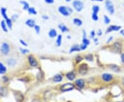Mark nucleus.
Segmentation results:
<instances>
[{"mask_svg":"<svg viewBox=\"0 0 124 102\" xmlns=\"http://www.w3.org/2000/svg\"><path fill=\"white\" fill-rule=\"evenodd\" d=\"M58 10L59 12L62 15L65 16H68L71 14V12H73L72 9H70L68 7H66V6H59L58 8Z\"/></svg>","mask_w":124,"mask_h":102,"instance_id":"1","label":"nucleus"},{"mask_svg":"<svg viewBox=\"0 0 124 102\" xmlns=\"http://www.w3.org/2000/svg\"><path fill=\"white\" fill-rule=\"evenodd\" d=\"M10 51V48L9 44L6 42L3 43L1 46V52L4 55H7L9 54Z\"/></svg>","mask_w":124,"mask_h":102,"instance_id":"2","label":"nucleus"},{"mask_svg":"<svg viewBox=\"0 0 124 102\" xmlns=\"http://www.w3.org/2000/svg\"><path fill=\"white\" fill-rule=\"evenodd\" d=\"M105 5H106V8L108 11V12L110 15H113L115 13V7L112 2L110 0H106Z\"/></svg>","mask_w":124,"mask_h":102,"instance_id":"3","label":"nucleus"},{"mask_svg":"<svg viewBox=\"0 0 124 102\" xmlns=\"http://www.w3.org/2000/svg\"><path fill=\"white\" fill-rule=\"evenodd\" d=\"M73 8L77 12H81L83 8V4L80 0H74L73 3Z\"/></svg>","mask_w":124,"mask_h":102,"instance_id":"4","label":"nucleus"},{"mask_svg":"<svg viewBox=\"0 0 124 102\" xmlns=\"http://www.w3.org/2000/svg\"><path fill=\"white\" fill-rule=\"evenodd\" d=\"M74 88V86L73 84L70 83H68L64 84L61 87V90L62 92H68L70 90H73Z\"/></svg>","mask_w":124,"mask_h":102,"instance_id":"5","label":"nucleus"},{"mask_svg":"<svg viewBox=\"0 0 124 102\" xmlns=\"http://www.w3.org/2000/svg\"><path fill=\"white\" fill-rule=\"evenodd\" d=\"M112 50L115 53H120L121 51V45L119 42H115L112 46H111Z\"/></svg>","mask_w":124,"mask_h":102,"instance_id":"6","label":"nucleus"},{"mask_svg":"<svg viewBox=\"0 0 124 102\" xmlns=\"http://www.w3.org/2000/svg\"><path fill=\"white\" fill-rule=\"evenodd\" d=\"M121 27L119 26V25H110L107 27V29L106 31V33H110L112 31H119V30H121Z\"/></svg>","mask_w":124,"mask_h":102,"instance_id":"7","label":"nucleus"},{"mask_svg":"<svg viewBox=\"0 0 124 102\" xmlns=\"http://www.w3.org/2000/svg\"><path fill=\"white\" fill-rule=\"evenodd\" d=\"M28 62L29 64L31 67H37L38 63H37V60H36V58L32 55H30L28 58Z\"/></svg>","mask_w":124,"mask_h":102,"instance_id":"8","label":"nucleus"},{"mask_svg":"<svg viewBox=\"0 0 124 102\" xmlns=\"http://www.w3.org/2000/svg\"><path fill=\"white\" fill-rule=\"evenodd\" d=\"M101 78L104 82H109L112 81V79H113V76L111 74H109V73H103L101 76Z\"/></svg>","mask_w":124,"mask_h":102,"instance_id":"9","label":"nucleus"},{"mask_svg":"<svg viewBox=\"0 0 124 102\" xmlns=\"http://www.w3.org/2000/svg\"><path fill=\"white\" fill-rule=\"evenodd\" d=\"M88 71V65L86 64H82L79 67V72L81 74H86Z\"/></svg>","mask_w":124,"mask_h":102,"instance_id":"10","label":"nucleus"},{"mask_svg":"<svg viewBox=\"0 0 124 102\" xmlns=\"http://www.w3.org/2000/svg\"><path fill=\"white\" fill-rule=\"evenodd\" d=\"M75 84L77 86L79 87V88H83L85 86V82L84 80L82 79H77L76 82H75Z\"/></svg>","mask_w":124,"mask_h":102,"instance_id":"11","label":"nucleus"},{"mask_svg":"<svg viewBox=\"0 0 124 102\" xmlns=\"http://www.w3.org/2000/svg\"><path fill=\"white\" fill-rule=\"evenodd\" d=\"M0 12H1V15L2 16V17L4 19V20H6V19H8V15H7V10H6V8H4V7L1 8V9H0Z\"/></svg>","mask_w":124,"mask_h":102,"instance_id":"12","label":"nucleus"},{"mask_svg":"<svg viewBox=\"0 0 124 102\" xmlns=\"http://www.w3.org/2000/svg\"><path fill=\"white\" fill-rule=\"evenodd\" d=\"M15 99H16L17 102H21L24 99V95L21 94V93H15Z\"/></svg>","mask_w":124,"mask_h":102,"instance_id":"13","label":"nucleus"},{"mask_svg":"<svg viewBox=\"0 0 124 102\" xmlns=\"http://www.w3.org/2000/svg\"><path fill=\"white\" fill-rule=\"evenodd\" d=\"M26 24L28 27H30L31 28H33L34 27V25H35V21H34V20H33L32 19H29L26 20Z\"/></svg>","mask_w":124,"mask_h":102,"instance_id":"14","label":"nucleus"},{"mask_svg":"<svg viewBox=\"0 0 124 102\" xmlns=\"http://www.w3.org/2000/svg\"><path fill=\"white\" fill-rule=\"evenodd\" d=\"M82 43L83 44H84V45H87V46L89 45L90 43V40L86 38V31H85V30H83V37Z\"/></svg>","mask_w":124,"mask_h":102,"instance_id":"15","label":"nucleus"},{"mask_svg":"<svg viewBox=\"0 0 124 102\" xmlns=\"http://www.w3.org/2000/svg\"><path fill=\"white\" fill-rule=\"evenodd\" d=\"M62 79H63L62 75H60V74H57V75H55L53 77L52 81H53L54 82H60L62 81Z\"/></svg>","mask_w":124,"mask_h":102,"instance_id":"16","label":"nucleus"},{"mask_svg":"<svg viewBox=\"0 0 124 102\" xmlns=\"http://www.w3.org/2000/svg\"><path fill=\"white\" fill-rule=\"evenodd\" d=\"M1 29H2V30L4 31V32H8V27H7V25L6 24V21H5V20H3V21H1Z\"/></svg>","mask_w":124,"mask_h":102,"instance_id":"17","label":"nucleus"},{"mask_svg":"<svg viewBox=\"0 0 124 102\" xmlns=\"http://www.w3.org/2000/svg\"><path fill=\"white\" fill-rule=\"evenodd\" d=\"M66 78H67V79H68L69 80L73 81L75 78V73H74L73 71L69 72V73H68L66 74Z\"/></svg>","mask_w":124,"mask_h":102,"instance_id":"18","label":"nucleus"},{"mask_svg":"<svg viewBox=\"0 0 124 102\" xmlns=\"http://www.w3.org/2000/svg\"><path fill=\"white\" fill-rule=\"evenodd\" d=\"M8 94V89L6 87H1L0 88V95L2 97H5Z\"/></svg>","mask_w":124,"mask_h":102,"instance_id":"19","label":"nucleus"},{"mask_svg":"<svg viewBox=\"0 0 124 102\" xmlns=\"http://www.w3.org/2000/svg\"><path fill=\"white\" fill-rule=\"evenodd\" d=\"M6 71H7V69L6 66L2 63H0V74L1 75L5 74L6 73Z\"/></svg>","mask_w":124,"mask_h":102,"instance_id":"20","label":"nucleus"},{"mask_svg":"<svg viewBox=\"0 0 124 102\" xmlns=\"http://www.w3.org/2000/svg\"><path fill=\"white\" fill-rule=\"evenodd\" d=\"M109 67H110V69H112V71H115V72H120L121 71L120 67L119 66L116 65V64H110L109 66Z\"/></svg>","mask_w":124,"mask_h":102,"instance_id":"21","label":"nucleus"},{"mask_svg":"<svg viewBox=\"0 0 124 102\" xmlns=\"http://www.w3.org/2000/svg\"><path fill=\"white\" fill-rule=\"evenodd\" d=\"M7 64H8L9 67H14V66H15L17 64V61L16 60H15V59H13V58H10V59H8V60H7Z\"/></svg>","mask_w":124,"mask_h":102,"instance_id":"22","label":"nucleus"},{"mask_svg":"<svg viewBox=\"0 0 124 102\" xmlns=\"http://www.w3.org/2000/svg\"><path fill=\"white\" fill-rule=\"evenodd\" d=\"M57 35V32L55 29H51L48 32V36L50 38H55Z\"/></svg>","mask_w":124,"mask_h":102,"instance_id":"23","label":"nucleus"},{"mask_svg":"<svg viewBox=\"0 0 124 102\" xmlns=\"http://www.w3.org/2000/svg\"><path fill=\"white\" fill-rule=\"evenodd\" d=\"M58 27H59V30L62 31L63 33H64V32H67V31H68V30H68V28L66 27L65 25H64V24H59Z\"/></svg>","mask_w":124,"mask_h":102,"instance_id":"24","label":"nucleus"},{"mask_svg":"<svg viewBox=\"0 0 124 102\" xmlns=\"http://www.w3.org/2000/svg\"><path fill=\"white\" fill-rule=\"evenodd\" d=\"M5 21H6V24L7 25V27H8V29L11 30L12 27H13V21H12V19H10V18H8L7 19L5 20Z\"/></svg>","mask_w":124,"mask_h":102,"instance_id":"25","label":"nucleus"},{"mask_svg":"<svg viewBox=\"0 0 124 102\" xmlns=\"http://www.w3.org/2000/svg\"><path fill=\"white\" fill-rule=\"evenodd\" d=\"M20 3L23 5V9L25 10H28V9L30 8V5L28 2H26L25 1H21Z\"/></svg>","mask_w":124,"mask_h":102,"instance_id":"26","label":"nucleus"},{"mask_svg":"<svg viewBox=\"0 0 124 102\" xmlns=\"http://www.w3.org/2000/svg\"><path fill=\"white\" fill-rule=\"evenodd\" d=\"M73 23H74V25H76L77 26H81L83 24L82 21L80 19H78V18H75L73 19Z\"/></svg>","mask_w":124,"mask_h":102,"instance_id":"27","label":"nucleus"},{"mask_svg":"<svg viewBox=\"0 0 124 102\" xmlns=\"http://www.w3.org/2000/svg\"><path fill=\"white\" fill-rule=\"evenodd\" d=\"M61 43H62V36L61 35H58L57 40H56V45L57 47L61 46Z\"/></svg>","mask_w":124,"mask_h":102,"instance_id":"28","label":"nucleus"},{"mask_svg":"<svg viewBox=\"0 0 124 102\" xmlns=\"http://www.w3.org/2000/svg\"><path fill=\"white\" fill-rule=\"evenodd\" d=\"M80 50H81L80 46H79V45H74L73 47H71V49L70 50V53H73V52H74V51H79Z\"/></svg>","mask_w":124,"mask_h":102,"instance_id":"29","label":"nucleus"},{"mask_svg":"<svg viewBox=\"0 0 124 102\" xmlns=\"http://www.w3.org/2000/svg\"><path fill=\"white\" fill-rule=\"evenodd\" d=\"M28 12L29 13V14H30V15H37V11H36V10H35V8H33V7H30V8L28 9Z\"/></svg>","mask_w":124,"mask_h":102,"instance_id":"30","label":"nucleus"},{"mask_svg":"<svg viewBox=\"0 0 124 102\" xmlns=\"http://www.w3.org/2000/svg\"><path fill=\"white\" fill-rule=\"evenodd\" d=\"M99 7L98 6H97V5H94V6H93V7H92V11H93V12L94 13H96V14H98V12H99Z\"/></svg>","mask_w":124,"mask_h":102,"instance_id":"31","label":"nucleus"},{"mask_svg":"<svg viewBox=\"0 0 124 102\" xmlns=\"http://www.w3.org/2000/svg\"><path fill=\"white\" fill-rule=\"evenodd\" d=\"M103 21H104V23L106 24H109L110 23V18L106 15L104 16V17H103Z\"/></svg>","mask_w":124,"mask_h":102,"instance_id":"32","label":"nucleus"},{"mask_svg":"<svg viewBox=\"0 0 124 102\" xmlns=\"http://www.w3.org/2000/svg\"><path fill=\"white\" fill-rule=\"evenodd\" d=\"M92 19L94 20V21H98V19H99V17H98V15H97V14H96V13H92Z\"/></svg>","mask_w":124,"mask_h":102,"instance_id":"33","label":"nucleus"},{"mask_svg":"<svg viewBox=\"0 0 124 102\" xmlns=\"http://www.w3.org/2000/svg\"><path fill=\"white\" fill-rule=\"evenodd\" d=\"M19 50H20V51H21V53L22 54H26L29 53V50H28V49H26L20 48Z\"/></svg>","mask_w":124,"mask_h":102,"instance_id":"34","label":"nucleus"},{"mask_svg":"<svg viewBox=\"0 0 124 102\" xmlns=\"http://www.w3.org/2000/svg\"><path fill=\"white\" fill-rule=\"evenodd\" d=\"M34 30H35V31H36V33H37V34H39L41 28H40V27H39V25H34Z\"/></svg>","mask_w":124,"mask_h":102,"instance_id":"35","label":"nucleus"},{"mask_svg":"<svg viewBox=\"0 0 124 102\" xmlns=\"http://www.w3.org/2000/svg\"><path fill=\"white\" fill-rule=\"evenodd\" d=\"M86 59L87 60H88V61H90V60L92 61V60H93V58H92V56L91 55H88L86 57Z\"/></svg>","mask_w":124,"mask_h":102,"instance_id":"36","label":"nucleus"},{"mask_svg":"<svg viewBox=\"0 0 124 102\" xmlns=\"http://www.w3.org/2000/svg\"><path fill=\"white\" fill-rule=\"evenodd\" d=\"M87 45H84V44H81V45H80V49H81V50H85V49H86V48H87Z\"/></svg>","mask_w":124,"mask_h":102,"instance_id":"37","label":"nucleus"},{"mask_svg":"<svg viewBox=\"0 0 124 102\" xmlns=\"http://www.w3.org/2000/svg\"><path fill=\"white\" fill-rule=\"evenodd\" d=\"M18 17H19L18 15H17V14L13 15L12 16V21H16V19Z\"/></svg>","mask_w":124,"mask_h":102,"instance_id":"38","label":"nucleus"},{"mask_svg":"<svg viewBox=\"0 0 124 102\" xmlns=\"http://www.w3.org/2000/svg\"><path fill=\"white\" fill-rule=\"evenodd\" d=\"M19 42H20V43H21L22 45H24V46H25V47H27V46H28V44H27V43H26L25 41H24L23 40L21 39L20 40H19Z\"/></svg>","mask_w":124,"mask_h":102,"instance_id":"39","label":"nucleus"},{"mask_svg":"<svg viewBox=\"0 0 124 102\" xmlns=\"http://www.w3.org/2000/svg\"><path fill=\"white\" fill-rule=\"evenodd\" d=\"M44 1H45V2H46L47 4H53L55 0H44Z\"/></svg>","mask_w":124,"mask_h":102,"instance_id":"40","label":"nucleus"},{"mask_svg":"<svg viewBox=\"0 0 124 102\" xmlns=\"http://www.w3.org/2000/svg\"><path fill=\"white\" fill-rule=\"evenodd\" d=\"M95 31H91V33H90V36H91V37L92 38H94V36H95Z\"/></svg>","mask_w":124,"mask_h":102,"instance_id":"41","label":"nucleus"},{"mask_svg":"<svg viewBox=\"0 0 124 102\" xmlns=\"http://www.w3.org/2000/svg\"><path fill=\"white\" fill-rule=\"evenodd\" d=\"M121 59L122 63H124V54H122L121 55Z\"/></svg>","mask_w":124,"mask_h":102,"instance_id":"42","label":"nucleus"},{"mask_svg":"<svg viewBox=\"0 0 124 102\" xmlns=\"http://www.w3.org/2000/svg\"><path fill=\"white\" fill-rule=\"evenodd\" d=\"M97 35L98 36H101L102 35V31H101V30H99V31H98V33H97Z\"/></svg>","mask_w":124,"mask_h":102,"instance_id":"43","label":"nucleus"},{"mask_svg":"<svg viewBox=\"0 0 124 102\" xmlns=\"http://www.w3.org/2000/svg\"><path fill=\"white\" fill-rule=\"evenodd\" d=\"M3 79L4 80V82H7V81H8V78L6 77V76H4V77H3Z\"/></svg>","mask_w":124,"mask_h":102,"instance_id":"44","label":"nucleus"},{"mask_svg":"<svg viewBox=\"0 0 124 102\" xmlns=\"http://www.w3.org/2000/svg\"><path fill=\"white\" fill-rule=\"evenodd\" d=\"M112 39H113V37H112V36H110V37L109 38V39H108V40H107V43H110V41H111V40H112Z\"/></svg>","mask_w":124,"mask_h":102,"instance_id":"45","label":"nucleus"},{"mask_svg":"<svg viewBox=\"0 0 124 102\" xmlns=\"http://www.w3.org/2000/svg\"><path fill=\"white\" fill-rule=\"evenodd\" d=\"M120 34H121V35H123L124 36V30H121V31H120Z\"/></svg>","mask_w":124,"mask_h":102,"instance_id":"46","label":"nucleus"},{"mask_svg":"<svg viewBox=\"0 0 124 102\" xmlns=\"http://www.w3.org/2000/svg\"><path fill=\"white\" fill-rule=\"evenodd\" d=\"M32 102H40L39 100H37V99H35V100H33Z\"/></svg>","mask_w":124,"mask_h":102,"instance_id":"47","label":"nucleus"},{"mask_svg":"<svg viewBox=\"0 0 124 102\" xmlns=\"http://www.w3.org/2000/svg\"><path fill=\"white\" fill-rule=\"evenodd\" d=\"M92 1H103V0H92Z\"/></svg>","mask_w":124,"mask_h":102,"instance_id":"48","label":"nucleus"},{"mask_svg":"<svg viewBox=\"0 0 124 102\" xmlns=\"http://www.w3.org/2000/svg\"><path fill=\"white\" fill-rule=\"evenodd\" d=\"M66 1H67V2H69V1H70L71 0H66Z\"/></svg>","mask_w":124,"mask_h":102,"instance_id":"49","label":"nucleus"}]
</instances>
